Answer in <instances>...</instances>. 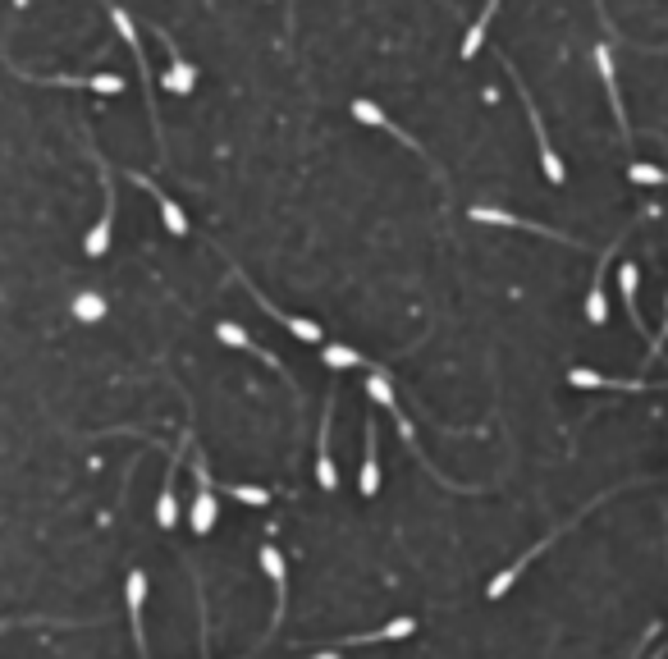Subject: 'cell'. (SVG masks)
Returning <instances> with one entry per match:
<instances>
[{"label": "cell", "mask_w": 668, "mask_h": 659, "mask_svg": "<svg viewBox=\"0 0 668 659\" xmlns=\"http://www.w3.org/2000/svg\"><path fill=\"white\" fill-rule=\"evenodd\" d=\"M367 399L376 403V408H385L389 417H394V426H399V440H403V449H408V454L417 458L421 467H426V476H431V481H440V486H444V490H453V495H467V486H458V481H449V476H444L440 467L431 463V458L421 454V444H417V426L408 422V412H403L399 394H394V380H389L385 371H371V376H367Z\"/></svg>", "instance_id": "cell-1"}, {"label": "cell", "mask_w": 668, "mask_h": 659, "mask_svg": "<svg viewBox=\"0 0 668 659\" xmlns=\"http://www.w3.org/2000/svg\"><path fill=\"white\" fill-rule=\"evenodd\" d=\"M618 490H623V486H614V490H604V495H595L591 504H582V508H577V513H572V518L563 522V527H554L550 536H545V541H536V545H531L527 554H518V559H513V563H508V568H504V573H495V577H490V586H485V595H490V600H504V595L513 591V582H518V577H522V573H527V568H531V559H540V554H545V550H550L554 541H559L563 531H568V527H577V522H582L586 513H595V508H600L604 499H614Z\"/></svg>", "instance_id": "cell-2"}, {"label": "cell", "mask_w": 668, "mask_h": 659, "mask_svg": "<svg viewBox=\"0 0 668 659\" xmlns=\"http://www.w3.org/2000/svg\"><path fill=\"white\" fill-rule=\"evenodd\" d=\"M499 65H504V69H508V78H513V87H518V97H522V106H527V119H531V133H536V152H540V170H545V179H550V184H554V188H559V184H568V170H563L559 152H554V142H550V133H545V119H540V110H536V101H531L527 83H522L518 65H513V60H508V55H499Z\"/></svg>", "instance_id": "cell-3"}, {"label": "cell", "mask_w": 668, "mask_h": 659, "mask_svg": "<svg viewBox=\"0 0 668 659\" xmlns=\"http://www.w3.org/2000/svg\"><path fill=\"white\" fill-rule=\"evenodd\" d=\"M193 476H197V495L188 504V527H193V536H206L220 518V499H216V476L206 472L202 454H193Z\"/></svg>", "instance_id": "cell-4"}, {"label": "cell", "mask_w": 668, "mask_h": 659, "mask_svg": "<svg viewBox=\"0 0 668 659\" xmlns=\"http://www.w3.org/2000/svg\"><path fill=\"white\" fill-rule=\"evenodd\" d=\"M97 170H101V188H106V206H101V220L87 229V238H83L87 257H106L110 238H115V174H110V165L101 161V156H97Z\"/></svg>", "instance_id": "cell-5"}, {"label": "cell", "mask_w": 668, "mask_h": 659, "mask_svg": "<svg viewBox=\"0 0 668 659\" xmlns=\"http://www.w3.org/2000/svg\"><path fill=\"white\" fill-rule=\"evenodd\" d=\"M234 275H238V284H243V289L252 293V303H257L266 316H275V321H280L284 330H289V335H298L302 344H325V330H321V325H316V321H307V316H289V312H284V307H275V303H270V298H266V293H261L257 284L248 280V275L238 271V266H234Z\"/></svg>", "instance_id": "cell-6"}, {"label": "cell", "mask_w": 668, "mask_h": 659, "mask_svg": "<svg viewBox=\"0 0 668 659\" xmlns=\"http://www.w3.org/2000/svg\"><path fill=\"white\" fill-rule=\"evenodd\" d=\"M193 449V426L184 431V444L174 449V458H170V467H165V481H161V495H156V522H161L165 531H174L179 527V463H184V454Z\"/></svg>", "instance_id": "cell-7"}, {"label": "cell", "mask_w": 668, "mask_h": 659, "mask_svg": "<svg viewBox=\"0 0 668 659\" xmlns=\"http://www.w3.org/2000/svg\"><path fill=\"white\" fill-rule=\"evenodd\" d=\"M216 339H220V344H225V348H243V353L261 357V362H266V367L275 371V376H280L284 385L293 389V394H298V380L289 376V367H284V362H280V357H275V353H270V348H261L257 339H252L248 330H243V325H234V321H220V325H216Z\"/></svg>", "instance_id": "cell-8"}, {"label": "cell", "mask_w": 668, "mask_h": 659, "mask_svg": "<svg viewBox=\"0 0 668 659\" xmlns=\"http://www.w3.org/2000/svg\"><path fill=\"white\" fill-rule=\"evenodd\" d=\"M595 69H600V83L604 92H609V106H614V119H618V133H623V142H632V124H627V101L623 92H618V69H614V46L609 42H595Z\"/></svg>", "instance_id": "cell-9"}, {"label": "cell", "mask_w": 668, "mask_h": 659, "mask_svg": "<svg viewBox=\"0 0 668 659\" xmlns=\"http://www.w3.org/2000/svg\"><path fill=\"white\" fill-rule=\"evenodd\" d=\"M257 559H261V573L275 586V618H270V632H266V637H275L284 623V605H289V563H284V554L275 550V545H261Z\"/></svg>", "instance_id": "cell-10"}, {"label": "cell", "mask_w": 668, "mask_h": 659, "mask_svg": "<svg viewBox=\"0 0 668 659\" xmlns=\"http://www.w3.org/2000/svg\"><path fill=\"white\" fill-rule=\"evenodd\" d=\"M129 184H138L142 193H151V202H156V211H161V220H165V229H170L174 238H188V216L179 211V202H174L170 193H165L151 174H138V170H129Z\"/></svg>", "instance_id": "cell-11"}, {"label": "cell", "mask_w": 668, "mask_h": 659, "mask_svg": "<svg viewBox=\"0 0 668 659\" xmlns=\"http://www.w3.org/2000/svg\"><path fill=\"white\" fill-rule=\"evenodd\" d=\"M348 110H353V119H357V124H371V129H385L389 138H399V142H403V147H408L412 156H421V161L431 165V156H426V147H417V142H412L408 133H403L399 124H394V119H389V115H385V110H380V106H371V101H353V106H348ZM431 170H435V174H444L440 165H431Z\"/></svg>", "instance_id": "cell-12"}, {"label": "cell", "mask_w": 668, "mask_h": 659, "mask_svg": "<svg viewBox=\"0 0 668 659\" xmlns=\"http://www.w3.org/2000/svg\"><path fill=\"white\" fill-rule=\"evenodd\" d=\"M19 78H28V83H46V87H87V92H124V78L119 74H23V69H14Z\"/></svg>", "instance_id": "cell-13"}, {"label": "cell", "mask_w": 668, "mask_h": 659, "mask_svg": "<svg viewBox=\"0 0 668 659\" xmlns=\"http://www.w3.org/2000/svg\"><path fill=\"white\" fill-rule=\"evenodd\" d=\"M472 220H481V225H504V229H531V234H540V238H554V243H572V248H577V238L559 234V229H550V225H536V220H522V216H513V211H504V206H472Z\"/></svg>", "instance_id": "cell-14"}, {"label": "cell", "mask_w": 668, "mask_h": 659, "mask_svg": "<svg viewBox=\"0 0 668 659\" xmlns=\"http://www.w3.org/2000/svg\"><path fill=\"white\" fill-rule=\"evenodd\" d=\"M124 600H129L133 646H138V655H147V627H142V605H147V573H142V568H129V582H124Z\"/></svg>", "instance_id": "cell-15"}, {"label": "cell", "mask_w": 668, "mask_h": 659, "mask_svg": "<svg viewBox=\"0 0 668 659\" xmlns=\"http://www.w3.org/2000/svg\"><path fill=\"white\" fill-rule=\"evenodd\" d=\"M330 417H334V389L325 394V417H321V431H316V481H321V490L339 486V472H334V458H330Z\"/></svg>", "instance_id": "cell-16"}, {"label": "cell", "mask_w": 668, "mask_h": 659, "mask_svg": "<svg viewBox=\"0 0 668 659\" xmlns=\"http://www.w3.org/2000/svg\"><path fill=\"white\" fill-rule=\"evenodd\" d=\"M362 476H357V490L362 495H376L380 490V435H376V422H371V412H367V426H362Z\"/></svg>", "instance_id": "cell-17"}, {"label": "cell", "mask_w": 668, "mask_h": 659, "mask_svg": "<svg viewBox=\"0 0 668 659\" xmlns=\"http://www.w3.org/2000/svg\"><path fill=\"white\" fill-rule=\"evenodd\" d=\"M156 37H161V46H165V51H170V74H165L161 83L170 87V92H179V97H184V92H193V87H197V69L184 60V51H179V42H174V37L165 33V28H156Z\"/></svg>", "instance_id": "cell-18"}, {"label": "cell", "mask_w": 668, "mask_h": 659, "mask_svg": "<svg viewBox=\"0 0 668 659\" xmlns=\"http://www.w3.org/2000/svg\"><path fill=\"white\" fill-rule=\"evenodd\" d=\"M412 632H417V618H389V623L376 627V632H357V637H344L334 650H348V646H385V641L412 637Z\"/></svg>", "instance_id": "cell-19"}, {"label": "cell", "mask_w": 668, "mask_h": 659, "mask_svg": "<svg viewBox=\"0 0 668 659\" xmlns=\"http://www.w3.org/2000/svg\"><path fill=\"white\" fill-rule=\"evenodd\" d=\"M568 385H577V389H627V394H646V389H655L650 380H614V376H595V371H586V367H572Z\"/></svg>", "instance_id": "cell-20"}, {"label": "cell", "mask_w": 668, "mask_h": 659, "mask_svg": "<svg viewBox=\"0 0 668 659\" xmlns=\"http://www.w3.org/2000/svg\"><path fill=\"white\" fill-rule=\"evenodd\" d=\"M618 289H623V307H627V321H632L636 330H646V316H641V307H636V293H641V271H636L632 261H627L623 271H618Z\"/></svg>", "instance_id": "cell-21"}, {"label": "cell", "mask_w": 668, "mask_h": 659, "mask_svg": "<svg viewBox=\"0 0 668 659\" xmlns=\"http://www.w3.org/2000/svg\"><path fill=\"white\" fill-rule=\"evenodd\" d=\"M499 5H504V0H485L481 19H472V28H467V37H463V60H476V51L485 46V28H490V19L499 14Z\"/></svg>", "instance_id": "cell-22"}, {"label": "cell", "mask_w": 668, "mask_h": 659, "mask_svg": "<svg viewBox=\"0 0 668 659\" xmlns=\"http://www.w3.org/2000/svg\"><path fill=\"white\" fill-rule=\"evenodd\" d=\"M321 357H325V367H334V371H348V367H376V362H367V357L357 353V348H344V344H321Z\"/></svg>", "instance_id": "cell-23"}, {"label": "cell", "mask_w": 668, "mask_h": 659, "mask_svg": "<svg viewBox=\"0 0 668 659\" xmlns=\"http://www.w3.org/2000/svg\"><path fill=\"white\" fill-rule=\"evenodd\" d=\"M216 490H225L229 499H238V504H248V508H266V504H270V490H261V486H243V481H220Z\"/></svg>", "instance_id": "cell-24"}, {"label": "cell", "mask_w": 668, "mask_h": 659, "mask_svg": "<svg viewBox=\"0 0 668 659\" xmlns=\"http://www.w3.org/2000/svg\"><path fill=\"white\" fill-rule=\"evenodd\" d=\"M627 179H632V184H646V188H668V170H659V165H650V161H636L632 170H627Z\"/></svg>", "instance_id": "cell-25"}, {"label": "cell", "mask_w": 668, "mask_h": 659, "mask_svg": "<svg viewBox=\"0 0 668 659\" xmlns=\"http://www.w3.org/2000/svg\"><path fill=\"white\" fill-rule=\"evenodd\" d=\"M74 316H78V321H97V316H106V298H101V293H78Z\"/></svg>", "instance_id": "cell-26"}, {"label": "cell", "mask_w": 668, "mask_h": 659, "mask_svg": "<svg viewBox=\"0 0 668 659\" xmlns=\"http://www.w3.org/2000/svg\"><path fill=\"white\" fill-rule=\"evenodd\" d=\"M664 344H668V307H664V325H659V335H655V344H650V362H655L659 353H664Z\"/></svg>", "instance_id": "cell-27"}, {"label": "cell", "mask_w": 668, "mask_h": 659, "mask_svg": "<svg viewBox=\"0 0 668 659\" xmlns=\"http://www.w3.org/2000/svg\"><path fill=\"white\" fill-rule=\"evenodd\" d=\"M595 10H600V23H604V33H614V23H609V10H604V0H595Z\"/></svg>", "instance_id": "cell-28"}, {"label": "cell", "mask_w": 668, "mask_h": 659, "mask_svg": "<svg viewBox=\"0 0 668 659\" xmlns=\"http://www.w3.org/2000/svg\"><path fill=\"white\" fill-rule=\"evenodd\" d=\"M298 28V0H289V33Z\"/></svg>", "instance_id": "cell-29"}]
</instances>
